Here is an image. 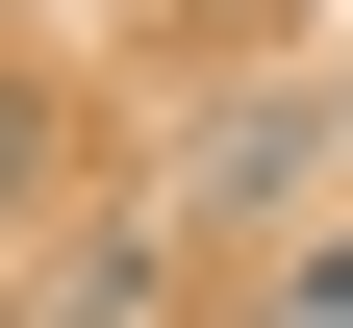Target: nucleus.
Instances as JSON below:
<instances>
[{
  "label": "nucleus",
  "mask_w": 353,
  "mask_h": 328,
  "mask_svg": "<svg viewBox=\"0 0 353 328\" xmlns=\"http://www.w3.org/2000/svg\"><path fill=\"white\" fill-rule=\"evenodd\" d=\"M278 26H303V0H176V51H278Z\"/></svg>",
  "instance_id": "nucleus-2"
},
{
  "label": "nucleus",
  "mask_w": 353,
  "mask_h": 328,
  "mask_svg": "<svg viewBox=\"0 0 353 328\" xmlns=\"http://www.w3.org/2000/svg\"><path fill=\"white\" fill-rule=\"evenodd\" d=\"M278 328H353V227H328V253H303V278H278Z\"/></svg>",
  "instance_id": "nucleus-3"
},
{
  "label": "nucleus",
  "mask_w": 353,
  "mask_h": 328,
  "mask_svg": "<svg viewBox=\"0 0 353 328\" xmlns=\"http://www.w3.org/2000/svg\"><path fill=\"white\" fill-rule=\"evenodd\" d=\"M328 152H353V76H328Z\"/></svg>",
  "instance_id": "nucleus-4"
},
{
  "label": "nucleus",
  "mask_w": 353,
  "mask_h": 328,
  "mask_svg": "<svg viewBox=\"0 0 353 328\" xmlns=\"http://www.w3.org/2000/svg\"><path fill=\"white\" fill-rule=\"evenodd\" d=\"M51 202V102H26V76H0V227Z\"/></svg>",
  "instance_id": "nucleus-1"
}]
</instances>
